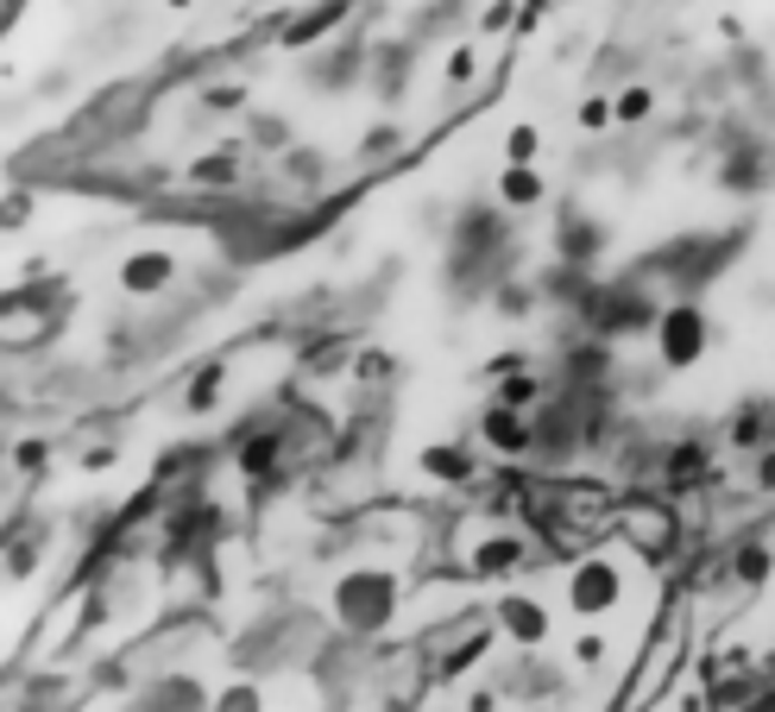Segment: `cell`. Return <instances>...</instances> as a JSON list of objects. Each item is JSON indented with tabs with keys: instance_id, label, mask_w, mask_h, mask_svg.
I'll list each match as a JSON object with an SVG mask.
<instances>
[{
	"instance_id": "1",
	"label": "cell",
	"mask_w": 775,
	"mask_h": 712,
	"mask_svg": "<svg viewBox=\"0 0 775 712\" xmlns=\"http://www.w3.org/2000/svg\"><path fill=\"white\" fill-rule=\"evenodd\" d=\"M334 618L360 636L385 631L391 618H397V574L391 568H348V574L334 580Z\"/></svg>"
},
{
	"instance_id": "2",
	"label": "cell",
	"mask_w": 775,
	"mask_h": 712,
	"mask_svg": "<svg viewBox=\"0 0 775 712\" xmlns=\"http://www.w3.org/2000/svg\"><path fill=\"white\" fill-rule=\"evenodd\" d=\"M624 605V568L612 555H586L574 561V574H567V612L574 618H612Z\"/></svg>"
},
{
	"instance_id": "3",
	"label": "cell",
	"mask_w": 775,
	"mask_h": 712,
	"mask_svg": "<svg viewBox=\"0 0 775 712\" xmlns=\"http://www.w3.org/2000/svg\"><path fill=\"white\" fill-rule=\"evenodd\" d=\"M650 334H656L662 367H694L699 353H706V341H713V322H706V309L699 303H668Z\"/></svg>"
},
{
	"instance_id": "4",
	"label": "cell",
	"mask_w": 775,
	"mask_h": 712,
	"mask_svg": "<svg viewBox=\"0 0 775 712\" xmlns=\"http://www.w3.org/2000/svg\"><path fill=\"white\" fill-rule=\"evenodd\" d=\"M127 712H214V693L195 674H158L127 700Z\"/></svg>"
},
{
	"instance_id": "5",
	"label": "cell",
	"mask_w": 775,
	"mask_h": 712,
	"mask_svg": "<svg viewBox=\"0 0 775 712\" xmlns=\"http://www.w3.org/2000/svg\"><path fill=\"white\" fill-rule=\"evenodd\" d=\"M492 624H499V636H511L517 650H536V643H548V605L530 593H499V605H492Z\"/></svg>"
},
{
	"instance_id": "6",
	"label": "cell",
	"mask_w": 775,
	"mask_h": 712,
	"mask_svg": "<svg viewBox=\"0 0 775 712\" xmlns=\"http://www.w3.org/2000/svg\"><path fill=\"white\" fill-rule=\"evenodd\" d=\"M177 284V259L164 247H139L120 259V290L127 297H164Z\"/></svg>"
},
{
	"instance_id": "7",
	"label": "cell",
	"mask_w": 775,
	"mask_h": 712,
	"mask_svg": "<svg viewBox=\"0 0 775 712\" xmlns=\"http://www.w3.org/2000/svg\"><path fill=\"white\" fill-rule=\"evenodd\" d=\"M480 429H485V442L499 448V454H524V448L536 442V429L524 423V410H511V404H492Z\"/></svg>"
},
{
	"instance_id": "8",
	"label": "cell",
	"mask_w": 775,
	"mask_h": 712,
	"mask_svg": "<svg viewBox=\"0 0 775 712\" xmlns=\"http://www.w3.org/2000/svg\"><path fill=\"white\" fill-rule=\"evenodd\" d=\"M423 473L429 480H447V485H466L480 473V461H473V448H461V442H435V448H423Z\"/></svg>"
},
{
	"instance_id": "9",
	"label": "cell",
	"mask_w": 775,
	"mask_h": 712,
	"mask_svg": "<svg viewBox=\"0 0 775 712\" xmlns=\"http://www.w3.org/2000/svg\"><path fill=\"white\" fill-rule=\"evenodd\" d=\"M543 195H548V183L530 171V164H504V177H499V202H504V209H536Z\"/></svg>"
},
{
	"instance_id": "10",
	"label": "cell",
	"mask_w": 775,
	"mask_h": 712,
	"mask_svg": "<svg viewBox=\"0 0 775 712\" xmlns=\"http://www.w3.org/2000/svg\"><path fill=\"white\" fill-rule=\"evenodd\" d=\"M524 568V542L517 536H485L473 549V574H517Z\"/></svg>"
},
{
	"instance_id": "11",
	"label": "cell",
	"mask_w": 775,
	"mask_h": 712,
	"mask_svg": "<svg viewBox=\"0 0 775 712\" xmlns=\"http://www.w3.org/2000/svg\"><path fill=\"white\" fill-rule=\"evenodd\" d=\"M612 114H618L624 127H643V120L656 114V89H643V82H637V89H624V96L612 101Z\"/></svg>"
},
{
	"instance_id": "12",
	"label": "cell",
	"mask_w": 775,
	"mask_h": 712,
	"mask_svg": "<svg viewBox=\"0 0 775 712\" xmlns=\"http://www.w3.org/2000/svg\"><path fill=\"white\" fill-rule=\"evenodd\" d=\"M536 152H543V133H536L530 120L504 133V164H536Z\"/></svg>"
},
{
	"instance_id": "13",
	"label": "cell",
	"mask_w": 775,
	"mask_h": 712,
	"mask_svg": "<svg viewBox=\"0 0 775 712\" xmlns=\"http://www.w3.org/2000/svg\"><path fill=\"white\" fill-rule=\"evenodd\" d=\"M769 568H775V555L763 549V542H744V549H737V580H744V586H763Z\"/></svg>"
},
{
	"instance_id": "14",
	"label": "cell",
	"mask_w": 775,
	"mask_h": 712,
	"mask_svg": "<svg viewBox=\"0 0 775 712\" xmlns=\"http://www.w3.org/2000/svg\"><path fill=\"white\" fill-rule=\"evenodd\" d=\"M278 461V435L265 429V435H252V442H240V467L246 473H265V467Z\"/></svg>"
},
{
	"instance_id": "15",
	"label": "cell",
	"mask_w": 775,
	"mask_h": 712,
	"mask_svg": "<svg viewBox=\"0 0 775 712\" xmlns=\"http://www.w3.org/2000/svg\"><path fill=\"white\" fill-rule=\"evenodd\" d=\"M732 442L737 448H763L769 442V417H763V410H744V417L732 423Z\"/></svg>"
},
{
	"instance_id": "16",
	"label": "cell",
	"mask_w": 775,
	"mask_h": 712,
	"mask_svg": "<svg viewBox=\"0 0 775 712\" xmlns=\"http://www.w3.org/2000/svg\"><path fill=\"white\" fill-rule=\"evenodd\" d=\"M265 700H259V688L252 681H233L228 693H214V712H259Z\"/></svg>"
},
{
	"instance_id": "17",
	"label": "cell",
	"mask_w": 775,
	"mask_h": 712,
	"mask_svg": "<svg viewBox=\"0 0 775 712\" xmlns=\"http://www.w3.org/2000/svg\"><path fill=\"white\" fill-rule=\"evenodd\" d=\"M536 398H543V385H536V379H504V385H499V404H511V410L536 404Z\"/></svg>"
},
{
	"instance_id": "18",
	"label": "cell",
	"mask_w": 775,
	"mask_h": 712,
	"mask_svg": "<svg viewBox=\"0 0 775 712\" xmlns=\"http://www.w3.org/2000/svg\"><path fill=\"white\" fill-rule=\"evenodd\" d=\"M214 398H221V367H209L202 379H190V410H214Z\"/></svg>"
},
{
	"instance_id": "19",
	"label": "cell",
	"mask_w": 775,
	"mask_h": 712,
	"mask_svg": "<svg viewBox=\"0 0 775 712\" xmlns=\"http://www.w3.org/2000/svg\"><path fill=\"white\" fill-rule=\"evenodd\" d=\"M605 655H612L605 636H581V643H574V662H581V669H605Z\"/></svg>"
},
{
	"instance_id": "20",
	"label": "cell",
	"mask_w": 775,
	"mask_h": 712,
	"mask_svg": "<svg viewBox=\"0 0 775 712\" xmlns=\"http://www.w3.org/2000/svg\"><path fill=\"white\" fill-rule=\"evenodd\" d=\"M233 158H240V152H214L209 164H195V177H202V183H228V177H233Z\"/></svg>"
},
{
	"instance_id": "21",
	"label": "cell",
	"mask_w": 775,
	"mask_h": 712,
	"mask_svg": "<svg viewBox=\"0 0 775 712\" xmlns=\"http://www.w3.org/2000/svg\"><path fill=\"white\" fill-rule=\"evenodd\" d=\"M252 139H259V146H291L284 120H272V114H259V120H252Z\"/></svg>"
},
{
	"instance_id": "22",
	"label": "cell",
	"mask_w": 775,
	"mask_h": 712,
	"mask_svg": "<svg viewBox=\"0 0 775 712\" xmlns=\"http://www.w3.org/2000/svg\"><path fill=\"white\" fill-rule=\"evenodd\" d=\"M706 473V448H675V480H694Z\"/></svg>"
},
{
	"instance_id": "23",
	"label": "cell",
	"mask_w": 775,
	"mask_h": 712,
	"mask_svg": "<svg viewBox=\"0 0 775 712\" xmlns=\"http://www.w3.org/2000/svg\"><path fill=\"white\" fill-rule=\"evenodd\" d=\"M473 70H480V58H473V51H454V58H447V82H454V89H461V82H473Z\"/></svg>"
},
{
	"instance_id": "24",
	"label": "cell",
	"mask_w": 775,
	"mask_h": 712,
	"mask_svg": "<svg viewBox=\"0 0 775 712\" xmlns=\"http://www.w3.org/2000/svg\"><path fill=\"white\" fill-rule=\"evenodd\" d=\"M612 120H618L612 114V101H586L581 108V127H612Z\"/></svg>"
},
{
	"instance_id": "25",
	"label": "cell",
	"mask_w": 775,
	"mask_h": 712,
	"mask_svg": "<svg viewBox=\"0 0 775 712\" xmlns=\"http://www.w3.org/2000/svg\"><path fill=\"white\" fill-rule=\"evenodd\" d=\"M353 372H360V379H385V372H391V353H360V367H353Z\"/></svg>"
},
{
	"instance_id": "26",
	"label": "cell",
	"mask_w": 775,
	"mask_h": 712,
	"mask_svg": "<svg viewBox=\"0 0 775 712\" xmlns=\"http://www.w3.org/2000/svg\"><path fill=\"white\" fill-rule=\"evenodd\" d=\"M756 485H763V492H775V448L763 454V467H756Z\"/></svg>"
},
{
	"instance_id": "27",
	"label": "cell",
	"mask_w": 775,
	"mask_h": 712,
	"mask_svg": "<svg viewBox=\"0 0 775 712\" xmlns=\"http://www.w3.org/2000/svg\"><path fill=\"white\" fill-rule=\"evenodd\" d=\"M466 712H499V700H492V693H473V700H466Z\"/></svg>"
},
{
	"instance_id": "28",
	"label": "cell",
	"mask_w": 775,
	"mask_h": 712,
	"mask_svg": "<svg viewBox=\"0 0 775 712\" xmlns=\"http://www.w3.org/2000/svg\"><path fill=\"white\" fill-rule=\"evenodd\" d=\"M164 7H190V0H164Z\"/></svg>"
},
{
	"instance_id": "29",
	"label": "cell",
	"mask_w": 775,
	"mask_h": 712,
	"mask_svg": "<svg viewBox=\"0 0 775 712\" xmlns=\"http://www.w3.org/2000/svg\"><path fill=\"white\" fill-rule=\"evenodd\" d=\"M435 712H447V706H435Z\"/></svg>"
}]
</instances>
